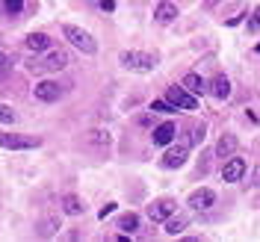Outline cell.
I'll return each mask as SVG.
<instances>
[{"mask_svg": "<svg viewBox=\"0 0 260 242\" xmlns=\"http://www.w3.org/2000/svg\"><path fill=\"white\" fill-rule=\"evenodd\" d=\"M68 65V53L65 50H48L42 59H32L27 68H30L32 74H45V71H59Z\"/></svg>", "mask_w": 260, "mask_h": 242, "instance_id": "1", "label": "cell"}, {"mask_svg": "<svg viewBox=\"0 0 260 242\" xmlns=\"http://www.w3.org/2000/svg\"><path fill=\"white\" fill-rule=\"evenodd\" d=\"M62 36H65V39H68V42H71V45H74L77 50H83L86 56H92V53L98 50L95 39H92V36H89L86 30L74 27V24H65V27H62Z\"/></svg>", "mask_w": 260, "mask_h": 242, "instance_id": "2", "label": "cell"}, {"mask_svg": "<svg viewBox=\"0 0 260 242\" xmlns=\"http://www.w3.org/2000/svg\"><path fill=\"white\" fill-rule=\"evenodd\" d=\"M118 59H121L124 68H130V71H142V74H145V71H154V65H157V59H154L151 53H142V50H124Z\"/></svg>", "mask_w": 260, "mask_h": 242, "instance_id": "3", "label": "cell"}, {"mask_svg": "<svg viewBox=\"0 0 260 242\" xmlns=\"http://www.w3.org/2000/svg\"><path fill=\"white\" fill-rule=\"evenodd\" d=\"M42 142L32 139V136H18V133H0V148H9V151H32Z\"/></svg>", "mask_w": 260, "mask_h": 242, "instance_id": "4", "label": "cell"}, {"mask_svg": "<svg viewBox=\"0 0 260 242\" xmlns=\"http://www.w3.org/2000/svg\"><path fill=\"white\" fill-rule=\"evenodd\" d=\"M166 97L175 103V110H186V113H192L195 107H198V97L195 95H189L183 86H172L169 92H166Z\"/></svg>", "mask_w": 260, "mask_h": 242, "instance_id": "5", "label": "cell"}, {"mask_svg": "<svg viewBox=\"0 0 260 242\" xmlns=\"http://www.w3.org/2000/svg\"><path fill=\"white\" fill-rule=\"evenodd\" d=\"M32 95H36V100L53 103V100H59L62 89H59V83H53V80H42V83H36V86H32Z\"/></svg>", "mask_w": 260, "mask_h": 242, "instance_id": "6", "label": "cell"}, {"mask_svg": "<svg viewBox=\"0 0 260 242\" xmlns=\"http://www.w3.org/2000/svg\"><path fill=\"white\" fill-rule=\"evenodd\" d=\"M245 175V160L243 157H231L225 162V168H222V180L225 183H237V180H243Z\"/></svg>", "mask_w": 260, "mask_h": 242, "instance_id": "7", "label": "cell"}, {"mask_svg": "<svg viewBox=\"0 0 260 242\" xmlns=\"http://www.w3.org/2000/svg\"><path fill=\"white\" fill-rule=\"evenodd\" d=\"M172 213H175V201L162 198V201H154V204L148 207V219H151V222H166Z\"/></svg>", "mask_w": 260, "mask_h": 242, "instance_id": "8", "label": "cell"}, {"mask_svg": "<svg viewBox=\"0 0 260 242\" xmlns=\"http://www.w3.org/2000/svg\"><path fill=\"white\" fill-rule=\"evenodd\" d=\"M186 157H189V148H186V145L169 148V151H166V157H162V165H166V168H180V165L186 162Z\"/></svg>", "mask_w": 260, "mask_h": 242, "instance_id": "9", "label": "cell"}, {"mask_svg": "<svg viewBox=\"0 0 260 242\" xmlns=\"http://www.w3.org/2000/svg\"><path fill=\"white\" fill-rule=\"evenodd\" d=\"M213 201H216V192L213 189H198V192L189 195V207L192 210H210Z\"/></svg>", "mask_w": 260, "mask_h": 242, "instance_id": "10", "label": "cell"}, {"mask_svg": "<svg viewBox=\"0 0 260 242\" xmlns=\"http://www.w3.org/2000/svg\"><path fill=\"white\" fill-rule=\"evenodd\" d=\"M175 18H178V6L175 3H169V0L157 3V9H154V21L157 24H172Z\"/></svg>", "mask_w": 260, "mask_h": 242, "instance_id": "11", "label": "cell"}, {"mask_svg": "<svg viewBox=\"0 0 260 242\" xmlns=\"http://www.w3.org/2000/svg\"><path fill=\"white\" fill-rule=\"evenodd\" d=\"M175 133H178V127H175L172 121H166V124H160V127H154V145H169V142L175 139Z\"/></svg>", "mask_w": 260, "mask_h": 242, "instance_id": "12", "label": "cell"}, {"mask_svg": "<svg viewBox=\"0 0 260 242\" xmlns=\"http://www.w3.org/2000/svg\"><path fill=\"white\" fill-rule=\"evenodd\" d=\"M180 86H183V89H186V92H189V95H204V92H207V83L201 80V77H198V74H186V77H183V83H180Z\"/></svg>", "mask_w": 260, "mask_h": 242, "instance_id": "13", "label": "cell"}, {"mask_svg": "<svg viewBox=\"0 0 260 242\" xmlns=\"http://www.w3.org/2000/svg\"><path fill=\"white\" fill-rule=\"evenodd\" d=\"M237 145H240L237 136L225 133V136L219 139V145H216V154H219V157H234V154H237Z\"/></svg>", "mask_w": 260, "mask_h": 242, "instance_id": "14", "label": "cell"}, {"mask_svg": "<svg viewBox=\"0 0 260 242\" xmlns=\"http://www.w3.org/2000/svg\"><path fill=\"white\" fill-rule=\"evenodd\" d=\"M186 225H189V219H186V216H175V213H172V216L166 219V233L178 236V233H183V230H186Z\"/></svg>", "mask_w": 260, "mask_h": 242, "instance_id": "15", "label": "cell"}, {"mask_svg": "<svg viewBox=\"0 0 260 242\" xmlns=\"http://www.w3.org/2000/svg\"><path fill=\"white\" fill-rule=\"evenodd\" d=\"M210 92H213V97H216V100H225V97L231 95V80H228L225 74H219V77L213 80Z\"/></svg>", "mask_w": 260, "mask_h": 242, "instance_id": "16", "label": "cell"}, {"mask_svg": "<svg viewBox=\"0 0 260 242\" xmlns=\"http://www.w3.org/2000/svg\"><path fill=\"white\" fill-rule=\"evenodd\" d=\"M27 48L30 50H48L50 48V36L48 32H30V36H27Z\"/></svg>", "mask_w": 260, "mask_h": 242, "instance_id": "17", "label": "cell"}, {"mask_svg": "<svg viewBox=\"0 0 260 242\" xmlns=\"http://www.w3.org/2000/svg\"><path fill=\"white\" fill-rule=\"evenodd\" d=\"M118 227H121V233H136V230H139V216H136V213L121 216V219H118Z\"/></svg>", "mask_w": 260, "mask_h": 242, "instance_id": "18", "label": "cell"}, {"mask_svg": "<svg viewBox=\"0 0 260 242\" xmlns=\"http://www.w3.org/2000/svg\"><path fill=\"white\" fill-rule=\"evenodd\" d=\"M62 210L68 213V216H80V213H83L80 198H77V195H65V198H62Z\"/></svg>", "mask_w": 260, "mask_h": 242, "instance_id": "19", "label": "cell"}, {"mask_svg": "<svg viewBox=\"0 0 260 242\" xmlns=\"http://www.w3.org/2000/svg\"><path fill=\"white\" fill-rule=\"evenodd\" d=\"M9 71H12V56L0 50V83H3L6 77H9Z\"/></svg>", "mask_w": 260, "mask_h": 242, "instance_id": "20", "label": "cell"}, {"mask_svg": "<svg viewBox=\"0 0 260 242\" xmlns=\"http://www.w3.org/2000/svg\"><path fill=\"white\" fill-rule=\"evenodd\" d=\"M24 9V0H3V12L6 15H18Z\"/></svg>", "mask_w": 260, "mask_h": 242, "instance_id": "21", "label": "cell"}, {"mask_svg": "<svg viewBox=\"0 0 260 242\" xmlns=\"http://www.w3.org/2000/svg\"><path fill=\"white\" fill-rule=\"evenodd\" d=\"M151 110H154V113H175V103L166 97V100H154V103H151Z\"/></svg>", "mask_w": 260, "mask_h": 242, "instance_id": "22", "label": "cell"}, {"mask_svg": "<svg viewBox=\"0 0 260 242\" xmlns=\"http://www.w3.org/2000/svg\"><path fill=\"white\" fill-rule=\"evenodd\" d=\"M0 121H3V124H12V121H15V113H12L6 103H0Z\"/></svg>", "mask_w": 260, "mask_h": 242, "instance_id": "23", "label": "cell"}, {"mask_svg": "<svg viewBox=\"0 0 260 242\" xmlns=\"http://www.w3.org/2000/svg\"><path fill=\"white\" fill-rule=\"evenodd\" d=\"M189 142H192V145H198V142H204V124L192 130V136H189Z\"/></svg>", "mask_w": 260, "mask_h": 242, "instance_id": "24", "label": "cell"}, {"mask_svg": "<svg viewBox=\"0 0 260 242\" xmlns=\"http://www.w3.org/2000/svg\"><path fill=\"white\" fill-rule=\"evenodd\" d=\"M248 30H260V9H254V15L248 21Z\"/></svg>", "mask_w": 260, "mask_h": 242, "instance_id": "25", "label": "cell"}, {"mask_svg": "<svg viewBox=\"0 0 260 242\" xmlns=\"http://www.w3.org/2000/svg\"><path fill=\"white\" fill-rule=\"evenodd\" d=\"M101 9H104V12H113V9H115V0H101Z\"/></svg>", "mask_w": 260, "mask_h": 242, "instance_id": "26", "label": "cell"}, {"mask_svg": "<svg viewBox=\"0 0 260 242\" xmlns=\"http://www.w3.org/2000/svg\"><path fill=\"white\" fill-rule=\"evenodd\" d=\"M113 210H115V204H107V207H101V213H98V216H101V219H107Z\"/></svg>", "mask_w": 260, "mask_h": 242, "instance_id": "27", "label": "cell"}, {"mask_svg": "<svg viewBox=\"0 0 260 242\" xmlns=\"http://www.w3.org/2000/svg\"><path fill=\"white\" fill-rule=\"evenodd\" d=\"M251 183H254V186H260V165L254 168V175H251Z\"/></svg>", "mask_w": 260, "mask_h": 242, "instance_id": "28", "label": "cell"}, {"mask_svg": "<svg viewBox=\"0 0 260 242\" xmlns=\"http://www.w3.org/2000/svg\"><path fill=\"white\" fill-rule=\"evenodd\" d=\"M0 15H6V12H3V0H0Z\"/></svg>", "mask_w": 260, "mask_h": 242, "instance_id": "29", "label": "cell"}, {"mask_svg": "<svg viewBox=\"0 0 260 242\" xmlns=\"http://www.w3.org/2000/svg\"><path fill=\"white\" fill-rule=\"evenodd\" d=\"M213 3H216V0H207V6H213Z\"/></svg>", "mask_w": 260, "mask_h": 242, "instance_id": "30", "label": "cell"}, {"mask_svg": "<svg viewBox=\"0 0 260 242\" xmlns=\"http://www.w3.org/2000/svg\"><path fill=\"white\" fill-rule=\"evenodd\" d=\"M257 53H260V45H257Z\"/></svg>", "mask_w": 260, "mask_h": 242, "instance_id": "31", "label": "cell"}]
</instances>
